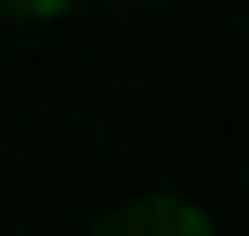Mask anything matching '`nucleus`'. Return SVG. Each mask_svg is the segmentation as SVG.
Returning <instances> with one entry per match:
<instances>
[{
	"label": "nucleus",
	"instance_id": "f257e3e1",
	"mask_svg": "<svg viewBox=\"0 0 249 236\" xmlns=\"http://www.w3.org/2000/svg\"><path fill=\"white\" fill-rule=\"evenodd\" d=\"M92 236H210V210H184V197H118Z\"/></svg>",
	"mask_w": 249,
	"mask_h": 236
},
{
	"label": "nucleus",
	"instance_id": "f03ea898",
	"mask_svg": "<svg viewBox=\"0 0 249 236\" xmlns=\"http://www.w3.org/2000/svg\"><path fill=\"white\" fill-rule=\"evenodd\" d=\"M0 13H13V26H53V13H79V0H0Z\"/></svg>",
	"mask_w": 249,
	"mask_h": 236
}]
</instances>
